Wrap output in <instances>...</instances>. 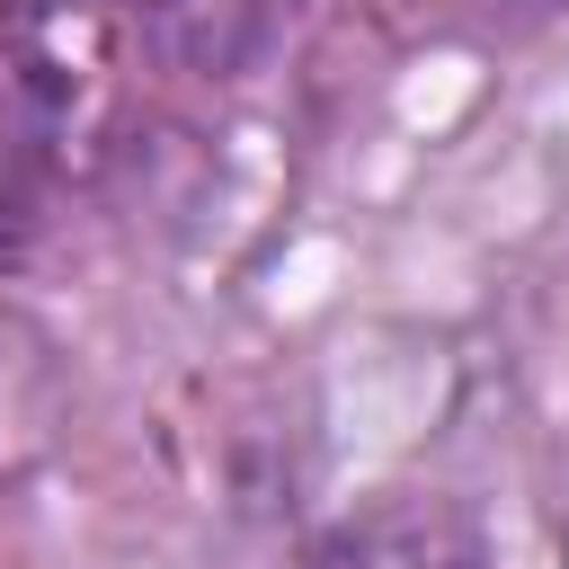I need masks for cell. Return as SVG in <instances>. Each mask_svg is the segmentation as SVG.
<instances>
[{"mask_svg":"<svg viewBox=\"0 0 569 569\" xmlns=\"http://www.w3.org/2000/svg\"><path fill=\"white\" fill-rule=\"evenodd\" d=\"M302 569H480V542H471V516L453 498H373L356 516H338Z\"/></svg>","mask_w":569,"mask_h":569,"instance_id":"obj_1","label":"cell"},{"mask_svg":"<svg viewBox=\"0 0 569 569\" xmlns=\"http://www.w3.org/2000/svg\"><path fill=\"white\" fill-rule=\"evenodd\" d=\"M62 418H71V373H62L53 338L27 311L0 302V480H18L27 462H44L53 436H62Z\"/></svg>","mask_w":569,"mask_h":569,"instance_id":"obj_3","label":"cell"},{"mask_svg":"<svg viewBox=\"0 0 569 569\" xmlns=\"http://www.w3.org/2000/svg\"><path fill=\"white\" fill-rule=\"evenodd\" d=\"M373 18H391V27H427V18H445V9H462V0H365Z\"/></svg>","mask_w":569,"mask_h":569,"instance_id":"obj_4","label":"cell"},{"mask_svg":"<svg viewBox=\"0 0 569 569\" xmlns=\"http://www.w3.org/2000/svg\"><path fill=\"white\" fill-rule=\"evenodd\" d=\"M9 222H18V151L0 133V249H9Z\"/></svg>","mask_w":569,"mask_h":569,"instance_id":"obj_5","label":"cell"},{"mask_svg":"<svg viewBox=\"0 0 569 569\" xmlns=\"http://www.w3.org/2000/svg\"><path fill=\"white\" fill-rule=\"evenodd\" d=\"M142 18L187 80H249L284 44L293 0H142Z\"/></svg>","mask_w":569,"mask_h":569,"instance_id":"obj_2","label":"cell"}]
</instances>
